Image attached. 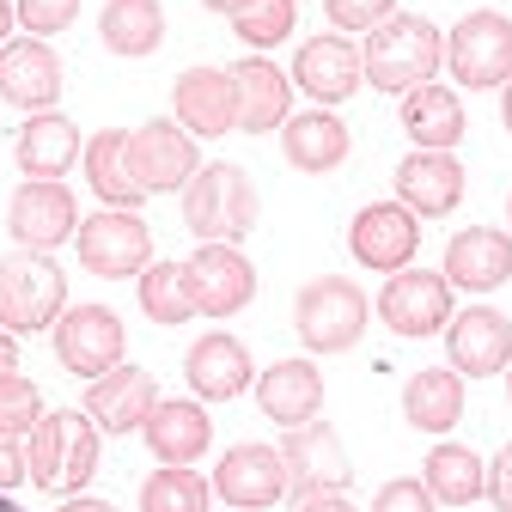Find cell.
<instances>
[{
  "mask_svg": "<svg viewBox=\"0 0 512 512\" xmlns=\"http://www.w3.org/2000/svg\"><path fill=\"white\" fill-rule=\"evenodd\" d=\"M299 512H354L342 494H311V500H299Z\"/></svg>",
  "mask_w": 512,
  "mask_h": 512,
  "instance_id": "cell-43",
  "label": "cell"
},
{
  "mask_svg": "<svg viewBox=\"0 0 512 512\" xmlns=\"http://www.w3.org/2000/svg\"><path fill=\"white\" fill-rule=\"evenodd\" d=\"M348 128H342V116H330V110H305V116H287L281 122V153H287V165L293 171H336L342 159H348Z\"/></svg>",
  "mask_w": 512,
  "mask_h": 512,
  "instance_id": "cell-27",
  "label": "cell"
},
{
  "mask_svg": "<svg viewBox=\"0 0 512 512\" xmlns=\"http://www.w3.org/2000/svg\"><path fill=\"white\" fill-rule=\"evenodd\" d=\"M488 500L500 512H512V445H500V458L488 464Z\"/></svg>",
  "mask_w": 512,
  "mask_h": 512,
  "instance_id": "cell-41",
  "label": "cell"
},
{
  "mask_svg": "<svg viewBox=\"0 0 512 512\" xmlns=\"http://www.w3.org/2000/svg\"><path fill=\"white\" fill-rule=\"evenodd\" d=\"M293 19H299L293 0H250L244 13H232V31H238V43H250V49H269V43H287Z\"/></svg>",
  "mask_w": 512,
  "mask_h": 512,
  "instance_id": "cell-36",
  "label": "cell"
},
{
  "mask_svg": "<svg viewBox=\"0 0 512 512\" xmlns=\"http://www.w3.org/2000/svg\"><path fill=\"white\" fill-rule=\"evenodd\" d=\"M61 512H116L110 500H86V494H74V500H61Z\"/></svg>",
  "mask_w": 512,
  "mask_h": 512,
  "instance_id": "cell-45",
  "label": "cell"
},
{
  "mask_svg": "<svg viewBox=\"0 0 512 512\" xmlns=\"http://www.w3.org/2000/svg\"><path fill=\"white\" fill-rule=\"evenodd\" d=\"M0 372H19V342H13V330H0Z\"/></svg>",
  "mask_w": 512,
  "mask_h": 512,
  "instance_id": "cell-44",
  "label": "cell"
},
{
  "mask_svg": "<svg viewBox=\"0 0 512 512\" xmlns=\"http://www.w3.org/2000/svg\"><path fill=\"white\" fill-rule=\"evenodd\" d=\"M397 202L415 214V220H439L464 202V165L452 153H427L415 147L403 165H397Z\"/></svg>",
  "mask_w": 512,
  "mask_h": 512,
  "instance_id": "cell-18",
  "label": "cell"
},
{
  "mask_svg": "<svg viewBox=\"0 0 512 512\" xmlns=\"http://www.w3.org/2000/svg\"><path fill=\"white\" fill-rule=\"evenodd\" d=\"M445 348H452V372H464V378L506 372L512 366V317L494 311V305L452 311V324H445Z\"/></svg>",
  "mask_w": 512,
  "mask_h": 512,
  "instance_id": "cell-15",
  "label": "cell"
},
{
  "mask_svg": "<svg viewBox=\"0 0 512 512\" xmlns=\"http://www.w3.org/2000/svg\"><path fill=\"white\" fill-rule=\"evenodd\" d=\"M74 244H80V263L92 275H104V281H128V275H141L153 263V232L128 208H104V214L80 220Z\"/></svg>",
  "mask_w": 512,
  "mask_h": 512,
  "instance_id": "cell-7",
  "label": "cell"
},
{
  "mask_svg": "<svg viewBox=\"0 0 512 512\" xmlns=\"http://www.w3.org/2000/svg\"><path fill=\"white\" fill-rule=\"evenodd\" d=\"M61 311H68V275L43 250L0 256V330L37 336V330H55Z\"/></svg>",
  "mask_w": 512,
  "mask_h": 512,
  "instance_id": "cell-4",
  "label": "cell"
},
{
  "mask_svg": "<svg viewBox=\"0 0 512 512\" xmlns=\"http://www.w3.org/2000/svg\"><path fill=\"white\" fill-rule=\"evenodd\" d=\"M403 415H409V427H421V433H452V427L464 421V372H452V366L415 372V378L403 384Z\"/></svg>",
  "mask_w": 512,
  "mask_h": 512,
  "instance_id": "cell-29",
  "label": "cell"
},
{
  "mask_svg": "<svg viewBox=\"0 0 512 512\" xmlns=\"http://www.w3.org/2000/svg\"><path fill=\"white\" fill-rule=\"evenodd\" d=\"M122 147H128V128H98L92 147H86V177H92V189H98L110 208H128V214H135L147 189L128 177V153H122Z\"/></svg>",
  "mask_w": 512,
  "mask_h": 512,
  "instance_id": "cell-33",
  "label": "cell"
},
{
  "mask_svg": "<svg viewBox=\"0 0 512 512\" xmlns=\"http://www.w3.org/2000/svg\"><path fill=\"white\" fill-rule=\"evenodd\" d=\"M293 80H299V92H311L317 104H342V98L360 92L366 68H360V49H354L348 37L330 31V37L299 43V55H293Z\"/></svg>",
  "mask_w": 512,
  "mask_h": 512,
  "instance_id": "cell-20",
  "label": "cell"
},
{
  "mask_svg": "<svg viewBox=\"0 0 512 512\" xmlns=\"http://www.w3.org/2000/svg\"><path fill=\"white\" fill-rule=\"evenodd\" d=\"M256 403L275 427H305L324 409V372L311 360H275L263 378H256Z\"/></svg>",
  "mask_w": 512,
  "mask_h": 512,
  "instance_id": "cell-23",
  "label": "cell"
},
{
  "mask_svg": "<svg viewBox=\"0 0 512 512\" xmlns=\"http://www.w3.org/2000/svg\"><path fill=\"white\" fill-rule=\"evenodd\" d=\"M183 378H189V391H196L202 403H232L244 384H250V354H244L238 336L214 330V336H202L196 348H189Z\"/></svg>",
  "mask_w": 512,
  "mask_h": 512,
  "instance_id": "cell-25",
  "label": "cell"
},
{
  "mask_svg": "<svg viewBox=\"0 0 512 512\" xmlns=\"http://www.w3.org/2000/svg\"><path fill=\"white\" fill-rule=\"evenodd\" d=\"M324 13L336 31H372L397 13V0H324Z\"/></svg>",
  "mask_w": 512,
  "mask_h": 512,
  "instance_id": "cell-39",
  "label": "cell"
},
{
  "mask_svg": "<svg viewBox=\"0 0 512 512\" xmlns=\"http://www.w3.org/2000/svg\"><path fill=\"white\" fill-rule=\"evenodd\" d=\"M0 512H19V506H13V500H7V494H0Z\"/></svg>",
  "mask_w": 512,
  "mask_h": 512,
  "instance_id": "cell-49",
  "label": "cell"
},
{
  "mask_svg": "<svg viewBox=\"0 0 512 512\" xmlns=\"http://www.w3.org/2000/svg\"><path fill=\"white\" fill-rule=\"evenodd\" d=\"M226 512H238V506H226Z\"/></svg>",
  "mask_w": 512,
  "mask_h": 512,
  "instance_id": "cell-51",
  "label": "cell"
},
{
  "mask_svg": "<svg viewBox=\"0 0 512 512\" xmlns=\"http://www.w3.org/2000/svg\"><path fill=\"white\" fill-rule=\"evenodd\" d=\"M55 360L80 378H104L122 366V317L110 305H68L55 317Z\"/></svg>",
  "mask_w": 512,
  "mask_h": 512,
  "instance_id": "cell-10",
  "label": "cell"
},
{
  "mask_svg": "<svg viewBox=\"0 0 512 512\" xmlns=\"http://www.w3.org/2000/svg\"><path fill=\"white\" fill-rule=\"evenodd\" d=\"M7 232L19 238V250H55V244H68L80 232V208H74V189H61V183H37L25 177L13 189V202H7Z\"/></svg>",
  "mask_w": 512,
  "mask_h": 512,
  "instance_id": "cell-12",
  "label": "cell"
},
{
  "mask_svg": "<svg viewBox=\"0 0 512 512\" xmlns=\"http://www.w3.org/2000/svg\"><path fill=\"white\" fill-rule=\"evenodd\" d=\"M31 470H25V452H19V439H0V494L19 488Z\"/></svg>",
  "mask_w": 512,
  "mask_h": 512,
  "instance_id": "cell-42",
  "label": "cell"
},
{
  "mask_svg": "<svg viewBox=\"0 0 512 512\" xmlns=\"http://www.w3.org/2000/svg\"><path fill=\"white\" fill-rule=\"evenodd\" d=\"M153 403H159V384H153L147 366H110L104 378L86 384V415L104 433H141Z\"/></svg>",
  "mask_w": 512,
  "mask_h": 512,
  "instance_id": "cell-17",
  "label": "cell"
},
{
  "mask_svg": "<svg viewBox=\"0 0 512 512\" xmlns=\"http://www.w3.org/2000/svg\"><path fill=\"white\" fill-rule=\"evenodd\" d=\"M202 7H208V13H226V19H232V13H244V7H250V0H202Z\"/></svg>",
  "mask_w": 512,
  "mask_h": 512,
  "instance_id": "cell-46",
  "label": "cell"
},
{
  "mask_svg": "<svg viewBox=\"0 0 512 512\" xmlns=\"http://www.w3.org/2000/svg\"><path fill=\"white\" fill-rule=\"evenodd\" d=\"M445 61V37L433 31V19L421 13H391L384 25L366 31V49H360V68L378 92H415L439 74Z\"/></svg>",
  "mask_w": 512,
  "mask_h": 512,
  "instance_id": "cell-1",
  "label": "cell"
},
{
  "mask_svg": "<svg viewBox=\"0 0 512 512\" xmlns=\"http://www.w3.org/2000/svg\"><path fill=\"white\" fill-rule=\"evenodd\" d=\"M141 433H147V445H153L159 464H196L208 452V439H214V421H208L202 403H165L159 397Z\"/></svg>",
  "mask_w": 512,
  "mask_h": 512,
  "instance_id": "cell-28",
  "label": "cell"
},
{
  "mask_svg": "<svg viewBox=\"0 0 512 512\" xmlns=\"http://www.w3.org/2000/svg\"><path fill=\"white\" fill-rule=\"evenodd\" d=\"M98 37H104L110 55L141 61V55H153L165 43V7H159V0H104Z\"/></svg>",
  "mask_w": 512,
  "mask_h": 512,
  "instance_id": "cell-31",
  "label": "cell"
},
{
  "mask_svg": "<svg viewBox=\"0 0 512 512\" xmlns=\"http://www.w3.org/2000/svg\"><path fill=\"white\" fill-rule=\"evenodd\" d=\"M37 421H43L37 384L19 378V372H0V439H31Z\"/></svg>",
  "mask_w": 512,
  "mask_h": 512,
  "instance_id": "cell-37",
  "label": "cell"
},
{
  "mask_svg": "<svg viewBox=\"0 0 512 512\" xmlns=\"http://www.w3.org/2000/svg\"><path fill=\"white\" fill-rule=\"evenodd\" d=\"M183 269H189V293H196L202 317H232L256 299V269L238 244H202Z\"/></svg>",
  "mask_w": 512,
  "mask_h": 512,
  "instance_id": "cell-14",
  "label": "cell"
},
{
  "mask_svg": "<svg viewBox=\"0 0 512 512\" xmlns=\"http://www.w3.org/2000/svg\"><path fill=\"white\" fill-rule=\"evenodd\" d=\"M128 177H135L147 196H171V189H183L189 177L202 171L196 159V135H189L183 122H141L135 135H128Z\"/></svg>",
  "mask_w": 512,
  "mask_h": 512,
  "instance_id": "cell-8",
  "label": "cell"
},
{
  "mask_svg": "<svg viewBox=\"0 0 512 512\" xmlns=\"http://www.w3.org/2000/svg\"><path fill=\"white\" fill-rule=\"evenodd\" d=\"M13 19H19V13H13V0H0V43H7V31H13Z\"/></svg>",
  "mask_w": 512,
  "mask_h": 512,
  "instance_id": "cell-47",
  "label": "cell"
},
{
  "mask_svg": "<svg viewBox=\"0 0 512 512\" xmlns=\"http://www.w3.org/2000/svg\"><path fill=\"white\" fill-rule=\"evenodd\" d=\"M421 482H427L433 506H470V500H482V494H488V470H482V458L470 452V445H452V439L427 452Z\"/></svg>",
  "mask_w": 512,
  "mask_h": 512,
  "instance_id": "cell-32",
  "label": "cell"
},
{
  "mask_svg": "<svg viewBox=\"0 0 512 512\" xmlns=\"http://www.w3.org/2000/svg\"><path fill=\"white\" fill-rule=\"evenodd\" d=\"M13 13L31 37H55V31H68L80 19V0H13Z\"/></svg>",
  "mask_w": 512,
  "mask_h": 512,
  "instance_id": "cell-38",
  "label": "cell"
},
{
  "mask_svg": "<svg viewBox=\"0 0 512 512\" xmlns=\"http://www.w3.org/2000/svg\"><path fill=\"white\" fill-rule=\"evenodd\" d=\"M281 464H287V494L293 500H311V494H342L354 482V464L342 452V439L330 421H305V427H287L281 439Z\"/></svg>",
  "mask_w": 512,
  "mask_h": 512,
  "instance_id": "cell-9",
  "label": "cell"
},
{
  "mask_svg": "<svg viewBox=\"0 0 512 512\" xmlns=\"http://www.w3.org/2000/svg\"><path fill=\"white\" fill-rule=\"evenodd\" d=\"M208 488L189 464H165L141 482V512H208Z\"/></svg>",
  "mask_w": 512,
  "mask_h": 512,
  "instance_id": "cell-35",
  "label": "cell"
},
{
  "mask_svg": "<svg viewBox=\"0 0 512 512\" xmlns=\"http://www.w3.org/2000/svg\"><path fill=\"white\" fill-rule=\"evenodd\" d=\"M0 98L19 104V110H55L61 98V61L43 37H25V43H0Z\"/></svg>",
  "mask_w": 512,
  "mask_h": 512,
  "instance_id": "cell-19",
  "label": "cell"
},
{
  "mask_svg": "<svg viewBox=\"0 0 512 512\" xmlns=\"http://www.w3.org/2000/svg\"><path fill=\"white\" fill-rule=\"evenodd\" d=\"M506 214H512V202H506Z\"/></svg>",
  "mask_w": 512,
  "mask_h": 512,
  "instance_id": "cell-52",
  "label": "cell"
},
{
  "mask_svg": "<svg viewBox=\"0 0 512 512\" xmlns=\"http://www.w3.org/2000/svg\"><path fill=\"white\" fill-rule=\"evenodd\" d=\"M13 159H19L25 177H37V183H61V171L80 159V128L61 116V110H37V116L19 128Z\"/></svg>",
  "mask_w": 512,
  "mask_h": 512,
  "instance_id": "cell-26",
  "label": "cell"
},
{
  "mask_svg": "<svg viewBox=\"0 0 512 512\" xmlns=\"http://www.w3.org/2000/svg\"><path fill=\"white\" fill-rule=\"evenodd\" d=\"M512 275V238L494 226H470L445 244V281L464 287V293H494Z\"/></svg>",
  "mask_w": 512,
  "mask_h": 512,
  "instance_id": "cell-22",
  "label": "cell"
},
{
  "mask_svg": "<svg viewBox=\"0 0 512 512\" xmlns=\"http://www.w3.org/2000/svg\"><path fill=\"white\" fill-rule=\"evenodd\" d=\"M500 116H506V128H512V80H506V98H500Z\"/></svg>",
  "mask_w": 512,
  "mask_h": 512,
  "instance_id": "cell-48",
  "label": "cell"
},
{
  "mask_svg": "<svg viewBox=\"0 0 512 512\" xmlns=\"http://www.w3.org/2000/svg\"><path fill=\"white\" fill-rule=\"evenodd\" d=\"M141 311L153 324H189L196 317V293H189L183 263H147L141 269Z\"/></svg>",
  "mask_w": 512,
  "mask_h": 512,
  "instance_id": "cell-34",
  "label": "cell"
},
{
  "mask_svg": "<svg viewBox=\"0 0 512 512\" xmlns=\"http://www.w3.org/2000/svg\"><path fill=\"white\" fill-rule=\"evenodd\" d=\"M372 512H433V494H427L421 476H397V482H384V488H378Z\"/></svg>",
  "mask_w": 512,
  "mask_h": 512,
  "instance_id": "cell-40",
  "label": "cell"
},
{
  "mask_svg": "<svg viewBox=\"0 0 512 512\" xmlns=\"http://www.w3.org/2000/svg\"><path fill=\"white\" fill-rule=\"evenodd\" d=\"M177 122L189 135H226L238 128V92H232V68H189L171 86Z\"/></svg>",
  "mask_w": 512,
  "mask_h": 512,
  "instance_id": "cell-21",
  "label": "cell"
},
{
  "mask_svg": "<svg viewBox=\"0 0 512 512\" xmlns=\"http://www.w3.org/2000/svg\"><path fill=\"white\" fill-rule=\"evenodd\" d=\"M415 244H421V226L403 202H372L354 214L348 226V250H354V263L378 269V275H397L415 263Z\"/></svg>",
  "mask_w": 512,
  "mask_h": 512,
  "instance_id": "cell-13",
  "label": "cell"
},
{
  "mask_svg": "<svg viewBox=\"0 0 512 512\" xmlns=\"http://www.w3.org/2000/svg\"><path fill=\"white\" fill-rule=\"evenodd\" d=\"M506 397H512V366H506Z\"/></svg>",
  "mask_w": 512,
  "mask_h": 512,
  "instance_id": "cell-50",
  "label": "cell"
},
{
  "mask_svg": "<svg viewBox=\"0 0 512 512\" xmlns=\"http://www.w3.org/2000/svg\"><path fill=\"white\" fill-rule=\"evenodd\" d=\"M403 128H409V141L427 147V153H452L464 141V104L458 92H445V86H415L403 92Z\"/></svg>",
  "mask_w": 512,
  "mask_h": 512,
  "instance_id": "cell-30",
  "label": "cell"
},
{
  "mask_svg": "<svg viewBox=\"0 0 512 512\" xmlns=\"http://www.w3.org/2000/svg\"><path fill=\"white\" fill-rule=\"evenodd\" d=\"M25 470L49 494H80L98 476V421L80 415V409L43 415L31 427V445H25Z\"/></svg>",
  "mask_w": 512,
  "mask_h": 512,
  "instance_id": "cell-2",
  "label": "cell"
},
{
  "mask_svg": "<svg viewBox=\"0 0 512 512\" xmlns=\"http://www.w3.org/2000/svg\"><path fill=\"white\" fill-rule=\"evenodd\" d=\"M214 494L238 512H263L275 500H287V464L275 445H232L214 470Z\"/></svg>",
  "mask_w": 512,
  "mask_h": 512,
  "instance_id": "cell-16",
  "label": "cell"
},
{
  "mask_svg": "<svg viewBox=\"0 0 512 512\" xmlns=\"http://www.w3.org/2000/svg\"><path fill=\"white\" fill-rule=\"evenodd\" d=\"M256 183L244 165H202L196 177L183 183V226L196 232L202 244H238L256 226Z\"/></svg>",
  "mask_w": 512,
  "mask_h": 512,
  "instance_id": "cell-3",
  "label": "cell"
},
{
  "mask_svg": "<svg viewBox=\"0 0 512 512\" xmlns=\"http://www.w3.org/2000/svg\"><path fill=\"white\" fill-rule=\"evenodd\" d=\"M232 92H238V128H244V135H269V128L287 122L293 86H287V74L275 68L269 55H244L232 68Z\"/></svg>",
  "mask_w": 512,
  "mask_h": 512,
  "instance_id": "cell-24",
  "label": "cell"
},
{
  "mask_svg": "<svg viewBox=\"0 0 512 512\" xmlns=\"http://www.w3.org/2000/svg\"><path fill=\"white\" fill-rule=\"evenodd\" d=\"M366 317H372V305L348 275H317L293 299V330L311 354H348L366 336Z\"/></svg>",
  "mask_w": 512,
  "mask_h": 512,
  "instance_id": "cell-5",
  "label": "cell"
},
{
  "mask_svg": "<svg viewBox=\"0 0 512 512\" xmlns=\"http://www.w3.org/2000/svg\"><path fill=\"white\" fill-rule=\"evenodd\" d=\"M378 317L397 336L421 342V336L452 324V281L433 275V269H397L391 281H384V293H378Z\"/></svg>",
  "mask_w": 512,
  "mask_h": 512,
  "instance_id": "cell-11",
  "label": "cell"
},
{
  "mask_svg": "<svg viewBox=\"0 0 512 512\" xmlns=\"http://www.w3.org/2000/svg\"><path fill=\"white\" fill-rule=\"evenodd\" d=\"M445 61H452L458 86L482 92V86H506L512 80V19L506 13H464L445 37Z\"/></svg>",
  "mask_w": 512,
  "mask_h": 512,
  "instance_id": "cell-6",
  "label": "cell"
}]
</instances>
